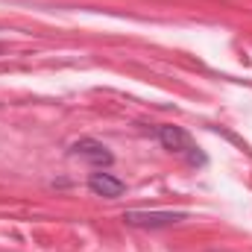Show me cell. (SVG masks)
Here are the masks:
<instances>
[{
  "label": "cell",
  "mask_w": 252,
  "mask_h": 252,
  "mask_svg": "<svg viewBox=\"0 0 252 252\" xmlns=\"http://www.w3.org/2000/svg\"><path fill=\"white\" fill-rule=\"evenodd\" d=\"M88 190L97 193V196H106V199H118L126 190V185L112 173H91L88 176Z\"/></svg>",
  "instance_id": "obj_4"
},
{
  "label": "cell",
  "mask_w": 252,
  "mask_h": 252,
  "mask_svg": "<svg viewBox=\"0 0 252 252\" xmlns=\"http://www.w3.org/2000/svg\"><path fill=\"white\" fill-rule=\"evenodd\" d=\"M156 138H158V144H161L167 153L182 156L190 167H205V164H208V156H205L202 147L190 138L188 129L167 124V126H158V129H156Z\"/></svg>",
  "instance_id": "obj_1"
},
{
  "label": "cell",
  "mask_w": 252,
  "mask_h": 252,
  "mask_svg": "<svg viewBox=\"0 0 252 252\" xmlns=\"http://www.w3.org/2000/svg\"><path fill=\"white\" fill-rule=\"evenodd\" d=\"M185 217H188L185 211H126L124 223L135 229H167Z\"/></svg>",
  "instance_id": "obj_2"
},
{
  "label": "cell",
  "mask_w": 252,
  "mask_h": 252,
  "mask_svg": "<svg viewBox=\"0 0 252 252\" xmlns=\"http://www.w3.org/2000/svg\"><path fill=\"white\" fill-rule=\"evenodd\" d=\"M70 156L85 158L94 167H112V161H115V156L109 153V147L103 141H97V138H79V141H73L70 144Z\"/></svg>",
  "instance_id": "obj_3"
}]
</instances>
